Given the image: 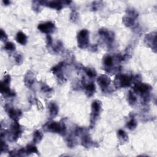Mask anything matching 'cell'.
<instances>
[{"mask_svg":"<svg viewBox=\"0 0 157 157\" xmlns=\"http://www.w3.org/2000/svg\"><path fill=\"white\" fill-rule=\"evenodd\" d=\"M151 90L152 88L150 85L142 83L141 82L134 83L132 88V91L141 96L144 104H147L150 101V91Z\"/></svg>","mask_w":157,"mask_h":157,"instance_id":"obj_1","label":"cell"},{"mask_svg":"<svg viewBox=\"0 0 157 157\" xmlns=\"http://www.w3.org/2000/svg\"><path fill=\"white\" fill-rule=\"evenodd\" d=\"M43 129L44 131L57 133L61 136H65L66 134V126L62 121H48L43 126Z\"/></svg>","mask_w":157,"mask_h":157,"instance_id":"obj_2","label":"cell"},{"mask_svg":"<svg viewBox=\"0 0 157 157\" xmlns=\"http://www.w3.org/2000/svg\"><path fill=\"white\" fill-rule=\"evenodd\" d=\"M133 82V76L126 74H118L114 80L113 84L117 89L129 87Z\"/></svg>","mask_w":157,"mask_h":157,"instance_id":"obj_3","label":"cell"},{"mask_svg":"<svg viewBox=\"0 0 157 157\" xmlns=\"http://www.w3.org/2000/svg\"><path fill=\"white\" fill-rule=\"evenodd\" d=\"M102 109V102L99 100L94 101L91 104V111L90 119V127L93 128L97 121Z\"/></svg>","mask_w":157,"mask_h":157,"instance_id":"obj_4","label":"cell"},{"mask_svg":"<svg viewBox=\"0 0 157 157\" xmlns=\"http://www.w3.org/2000/svg\"><path fill=\"white\" fill-rule=\"evenodd\" d=\"M138 12L132 8H129L126 10V14L123 17V24L127 27H131L135 25L136 20L138 17Z\"/></svg>","mask_w":157,"mask_h":157,"instance_id":"obj_5","label":"cell"},{"mask_svg":"<svg viewBox=\"0 0 157 157\" xmlns=\"http://www.w3.org/2000/svg\"><path fill=\"white\" fill-rule=\"evenodd\" d=\"M77 45L81 49L86 48L88 47L89 41V31L86 29L80 31L77 34Z\"/></svg>","mask_w":157,"mask_h":157,"instance_id":"obj_6","label":"cell"},{"mask_svg":"<svg viewBox=\"0 0 157 157\" xmlns=\"http://www.w3.org/2000/svg\"><path fill=\"white\" fill-rule=\"evenodd\" d=\"M9 132L10 133L9 140L11 141H17L21 137L22 134V129L18 121H13V122L11 124L10 131Z\"/></svg>","mask_w":157,"mask_h":157,"instance_id":"obj_7","label":"cell"},{"mask_svg":"<svg viewBox=\"0 0 157 157\" xmlns=\"http://www.w3.org/2000/svg\"><path fill=\"white\" fill-rule=\"evenodd\" d=\"M98 34L109 47L112 45L115 39V34L112 31L105 28H101L98 31Z\"/></svg>","mask_w":157,"mask_h":157,"instance_id":"obj_8","label":"cell"},{"mask_svg":"<svg viewBox=\"0 0 157 157\" xmlns=\"http://www.w3.org/2000/svg\"><path fill=\"white\" fill-rule=\"evenodd\" d=\"M4 110L13 121H18L22 115V112L20 110L14 109L12 106L9 104H6L4 105Z\"/></svg>","mask_w":157,"mask_h":157,"instance_id":"obj_9","label":"cell"},{"mask_svg":"<svg viewBox=\"0 0 157 157\" xmlns=\"http://www.w3.org/2000/svg\"><path fill=\"white\" fill-rule=\"evenodd\" d=\"M64 66V62H60L54 67H53L51 69L53 74L56 77L57 79L59 82L64 83L66 82V78L63 74V68Z\"/></svg>","mask_w":157,"mask_h":157,"instance_id":"obj_10","label":"cell"},{"mask_svg":"<svg viewBox=\"0 0 157 157\" xmlns=\"http://www.w3.org/2000/svg\"><path fill=\"white\" fill-rule=\"evenodd\" d=\"M37 28L40 32L48 35L54 32L55 29V25L52 21H47L39 24Z\"/></svg>","mask_w":157,"mask_h":157,"instance_id":"obj_11","label":"cell"},{"mask_svg":"<svg viewBox=\"0 0 157 157\" xmlns=\"http://www.w3.org/2000/svg\"><path fill=\"white\" fill-rule=\"evenodd\" d=\"M97 82L103 92L108 90L109 87L111 83V79L107 75H101L97 79Z\"/></svg>","mask_w":157,"mask_h":157,"instance_id":"obj_12","label":"cell"},{"mask_svg":"<svg viewBox=\"0 0 157 157\" xmlns=\"http://www.w3.org/2000/svg\"><path fill=\"white\" fill-rule=\"evenodd\" d=\"M144 42L145 44L150 47L152 50H155L156 52V33L152 32L145 35L144 38Z\"/></svg>","mask_w":157,"mask_h":157,"instance_id":"obj_13","label":"cell"},{"mask_svg":"<svg viewBox=\"0 0 157 157\" xmlns=\"http://www.w3.org/2000/svg\"><path fill=\"white\" fill-rule=\"evenodd\" d=\"M81 145L83 147L86 148H90L91 147H98L99 146V145L96 142H93L92 140L91 137L88 133H86V131L82 135Z\"/></svg>","mask_w":157,"mask_h":157,"instance_id":"obj_14","label":"cell"},{"mask_svg":"<svg viewBox=\"0 0 157 157\" xmlns=\"http://www.w3.org/2000/svg\"><path fill=\"white\" fill-rule=\"evenodd\" d=\"M39 2L41 6H45L57 10H59L63 7V2L59 1H40Z\"/></svg>","mask_w":157,"mask_h":157,"instance_id":"obj_15","label":"cell"},{"mask_svg":"<svg viewBox=\"0 0 157 157\" xmlns=\"http://www.w3.org/2000/svg\"><path fill=\"white\" fill-rule=\"evenodd\" d=\"M115 56H112L110 55H106L103 58V64L104 66L105 69L107 70L108 72H110L113 71L112 67H113V63L115 61Z\"/></svg>","mask_w":157,"mask_h":157,"instance_id":"obj_16","label":"cell"},{"mask_svg":"<svg viewBox=\"0 0 157 157\" xmlns=\"http://www.w3.org/2000/svg\"><path fill=\"white\" fill-rule=\"evenodd\" d=\"M36 80V75L35 74L31 71H28L24 77V83L25 85L29 88H31L34 85Z\"/></svg>","mask_w":157,"mask_h":157,"instance_id":"obj_17","label":"cell"},{"mask_svg":"<svg viewBox=\"0 0 157 157\" xmlns=\"http://www.w3.org/2000/svg\"><path fill=\"white\" fill-rule=\"evenodd\" d=\"M82 84L83 86V88L85 89V94L88 97H91L92 96L96 90L95 85L93 82H88V83H85V82H82Z\"/></svg>","mask_w":157,"mask_h":157,"instance_id":"obj_18","label":"cell"},{"mask_svg":"<svg viewBox=\"0 0 157 157\" xmlns=\"http://www.w3.org/2000/svg\"><path fill=\"white\" fill-rule=\"evenodd\" d=\"M0 91L1 94L4 97H13L15 96V92L10 89L9 85H5L2 83H1L0 85Z\"/></svg>","mask_w":157,"mask_h":157,"instance_id":"obj_19","label":"cell"},{"mask_svg":"<svg viewBox=\"0 0 157 157\" xmlns=\"http://www.w3.org/2000/svg\"><path fill=\"white\" fill-rule=\"evenodd\" d=\"M48 109L49 117H50V118H53L58 115L59 108L55 102H50L48 106Z\"/></svg>","mask_w":157,"mask_h":157,"instance_id":"obj_20","label":"cell"},{"mask_svg":"<svg viewBox=\"0 0 157 157\" xmlns=\"http://www.w3.org/2000/svg\"><path fill=\"white\" fill-rule=\"evenodd\" d=\"M16 40L21 45H26L28 41V37L22 31H18L16 35Z\"/></svg>","mask_w":157,"mask_h":157,"instance_id":"obj_21","label":"cell"},{"mask_svg":"<svg viewBox=\"0 0 157 157\" xmlns=\"http://www.w3.org/2000/svg\"><path fill=\"white\" fill-rule=\"evenodd\" d=\"M127 100L129 104L131 106H134L137 102V97L134 94V93L132 91H129L127 94Z\"/></svg>","mask_w":157,"mask_h":157,"instance_id":"obj_22","label":"cell"},{"mask_svg":"<svg viewBox=\"0 0 157 157\" xmlns=\"http://www.w3.org/2000/svg\"><path fill=\"white\" fill-rule=\"evenodd\" d=\"M75 136L74 134V133L72 134H70L68 137L66 139V142H67V145L70 148H73L75 146L76 144H77V140L75 139Z\"/></svg>","mask_w":157,"mask_h":157,"instance_id":"obj_23","label":"cell"},{"mask_svg":"<svg viewBox=\"0 0 157 157\" xmlns=\"http://www.w3.org/2000/svg\"><path fill=\"white\" fill-rule=\"evenodd\" d=\"M43 138V133L39 130H36L33 132V142L34 144L39 143Z\"/></svg>","mask_w":157,"mask_h":157,"instance_id":"obj_24","label":"cell"},{"mask_svg":"<svg viewBox=\"0 0 157 157\" xmlns=\"http://www.w3.org/2000/svg\"><path fill=\"white\" fill-rule=\"evenodd\" d=\"M25 150H26V156L29 155L32 153L38 154V150H37V147L34 145H33V144L27 145L25 148Z\"/></svg>","mask_w":157,"mask_h":157,"instance_id":"obj_25","label":"cell"},{"mask_svg":"<svg viewBox=\"0 0 157 157\" xmlns=\"http://www.w3.org/2000/svg\"><path fill=\"white\" fill-rule=\"evenodd\" d=\"M137 126V123L134 117H131V119L126 123V126L130 131L134 130Z\"/></svg>","mask_w":157,"mask_h":157,"instance_id":"obj_26","label":"cell"},{"mask_svg":"<svg viewBox=\"0 0 157 157\" xmlns=\"http://www.w3.org/2000/svg\"><path fill=\"white\" fill-rule=\"evenodd\" d=\"M117 135L118 137V139L121 141V142H126L128 141V136L127 134V133L123 129H118V131H117Z\"/></svg>","mask_w":157,"mask_h":157,"instance_id":"obj_27","label":"cell"},{"mask_svg":"<svg viewBox=\"0 0 157 157\" xmlns=\"http://www.w3.org/2000/svg\"><path fill=\"white\" fill-rule=\"evenodd\" d=\"M84 71H85V72L86 73V74L88 75V77H89L91 78H94L97 75V73L94 68L85 67V68H84Z\"/></svg>","mask_w":157,"mask_h":157,"instance_id":"obj_28","label":"cell"},{"mask_svg":"<svg viewBox=\"0 0 157 157\" xmlns=\"http://www.w3.org/2000/svg\"><path fill=\"white\" fill-rule=\"evenodd\" d=\"M63 43L59 40L57 41L56 44L53 47V50L56 53H60L63 50Z\"/></svg>","mask_w":157,"mask_h":157,"instance_id":"obj_29","label":"cell"},{"mask_svg":"<svg viewBox=\"0 0 157 157\" xmlns=\"http://www.w3.org/2000/svg\"><path fill=\"white\" fill-rule=\"evenodd\" d=\"M4 48L7 51L12 52V51L15 50L16 47H15V45L13 42H7L5 43Z\"/></svg>","mask_w":157,"mask_h":157,"instance_id":"obj_30","label":"cell"},{"mask_svg":"<svg viewBox=\"0 0 157 157\" xmlns=\"http://www.w3.org/2000/svg\"><path fill=\"white\" fill-rule=\"evenodd\" d=\"M103 2L102 1H94L92 2L91 4V10H98L99 9V7L101 5H103Z\"/></svg>","mask_w":157,"mask_h":157,"instance_id":"obj_31","label":"cell"},{"mask_svg":"<svg viewBox=\"0 0 157 157\" xmlns=\"http://www.w3.org/2000/svg\"><path fill=\"white\" fill-rule=\"evenodd\" d=\"M40 89H41V91L44 93H50L53 91L52 88H50V86H48L45 83H43L42 84V85L40 87Z\"/></svg>","mask_w":157,"mask_h":157,"instance_id":"obj_32","label":"cell"},{"mask_svg":"<svg viewBox=\"0 0 157 157\" xmlns=\"http://www.w3.org/2000/svg\"><path fill=\"white\" fill-rule=\"evenodd\" d=\"M14 60L17 64H21L23 63V56L21 53H17L14 55Z\"/></svg>","mask_w":157,"mask_h":157,"instance_id":"obj_33","label":"cell"},{"mask_svg":"<svg viewBox=\"0 0 157 157\" xmlns=\"http://www.w3.org/2000/svg\"><path fill=\"white\" fill-rule=\"evenodd\" d=\"M78 18V13L76 10H72L70 14V19L72 22H75Z\"/></svg>","mask_w":157,"mask_h":157,"instance_id":"obj_34","label":"cell"},{"mask_svg":"<svg viewBox=\"0 0 157 157\" xmlns=\"http://www.w3.org/2000/svg\"><path fill=\"white\" fill-rule=\"evenodd\" d=\"M8 145L6 143L5 141L1 140V152L2 153H7L8 151Z\"/></svg>","mask_w":157,"mask_h":157,"instance_id":"obj_35","label":"cell"},{"mask_svg":"<svg viewBox=\"0 0 157 157\" xmlns=\"http://www.w3.org/2000/svg\"><path fill=\"white\" fill-rule=\"evenodd\" d=\"M10 76L9 75V74H7L6 75H4L2 80L1 81V83L5 84V85H10Z\"/></svg>","mask_w":157,"mask_h":157,"instance_id":"obj_36","label":"cell"},{"mask_svg":"<svg viewBox=\"0 0 157 157\" xmlns=\"http://www.w3.org/2000/svg\"><path fill=\"white\" fill-rule=\"evenodd\" d=\"M0 39L2 42H6L7 40V36L5 31L1 29V33H0Z\"/></svg>","mask_w":157,"mask_h":157,"instance_id":"obj_37","label":"cell"},{"mask_svg":"<svg viewBox=\"0 0 157 157\" xmlns=\"http://www.w3.org/2000/svg\"><path fill=\"white\" fill-rule=\"evenodd\" d=\"M46 40H47V47H50L53 44V39L50 34L47 35L46 36Z\"/></svg>","mask_w":157,"mask_h":157,"instance_id":"obj_38","label":"cell"},{"mask_svg":"<svg viewBox=\"0 0 157 157\" xmlns=\"http://www.w3.org/2000/svg\"><path fill=\"white\" fill-rule=\"evenodd\" d=\"M2 3H3V4L6 5V6H8L10 4V2L8 0H5V1H2Z\"/></svg>","mask_w":157,"mask_h":157,"instance_id":"obj_39","label":"cell"}]
</instances>
